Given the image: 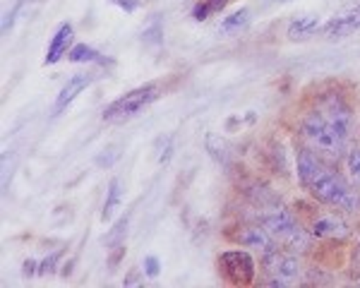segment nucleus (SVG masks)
<instances>
[{
    "mask_svg": "<svg viewBox=\"0 0 360 288\" xmlns=\"http://www.w3.org/2000/svg\"><path fill=\"white\" fill-rule=\"evenodd\" d=\"M295 166H298V178L307 192L315 197L317 202L327 204V207L341 209V212H356L358 209V192L338 176L336 171L327 166L322 156L315 151L298 149L295 154Z\"/></svg>",
    "mask_w": 360,
    "mask_h": 288,
    "instance_id": "obj_1",
    "label": "nucleus"
},
{
    "mask_svg": "<svg viewBox=\"0 0 360 288\" xmlns=\"http://www.w3.org/2000/svg\"><path fill=\"white\" fill-rule=\"evenodd\" d=\"M300 133H302V139L307 142V146H310L317 156L329 161V164L338 161L348 151V139L343 137V135L338 133L320 111H312L302 118Z\"/></svg>",
    "mask_w": 360,
    "mask_h": 288,
    "instance_id": "obj_2",
    "label": "nucleus"
},
{
    "mask_svg": "<svg viewBox=\"0 0 360 288\" xmlns=\"http://www.w3.org/2000/svg\"><path fill=\"white\" fill-rule=\"evenodd\" d=\"M159 96H161V87L156 85V82L137 87V89H132V92L123 94L120 99H116V101L103 111V120H108V123H123V120H130V118H135V115L142 113L144 108H149Z\"/></svg>",
    "mask_w": 360,
    "mask_h": 288,
    "instance_id": "obj_3",
    "label": "nucleus"
},
{
    "mask_svg": "<svg viewBox=\"0 0 360 288\" xmlns=\"http://www.w3.org/2000/svg\"><path fill=\"white\" fill-rule=\"evenodd\" d=\"M264 269L269 274L271 286H291L300 279V260L295 257V253H284V250H271L264 255Z\"/></svg>",
    "mask_w": 360,
    "mask_h": 288,
    "instance_id": "obj_4",
    "label": "nucleus"
},
{
    "mask_svg": "<svg viewBox=\"0 0 360 288\" xmlns=\"http://www.w3.org/2000/svg\"><path fill=\"white\" fill-rule=\"evenodd\" d=\"M218 266H221L223 276L236 286H248L255 279V260L248 250H228L218 257Z\"/></svg>",
    "mask_w": 360,
    "mask_h": 288,
    "instance_id": "obj_5",
    "label": "nucleus"
},
{
    "mask_svg": "<svg viewBox=\"0 0 360 288\" xmlns=\"http://www.w3.org/2000/svg\"><path fill=\"white\" fill-rule=\"evenodd\" d=\"M317 111L325 115V118L329 120V123L338 130V133L343 135V137L351 139V133H353V111H351V106L343 101V96H338V94H327V96H322V101H320V106H317Z\"/></svg>",
    "mask_w": 360,
    "mask_h": 288,
    "instance_id": "obj_6",
    "label": "nucleus"
},
{
    "mask_svg": "<svg viewBox=\"0 0 360 288\" xmlns=\"http://www.w3.org/2000/svg\"><path fill=\"white\" fill-rule=\"evenodd\" d=\"M259 223H262V226L267 228L271 235H276L281 243H284V240L289 238L291 233H295V230L300 228L293 214L286 212V209H279V207L269 209V212H264L262 217H259Z\"/></svg>",
    "mask_w": 360,
    "mask_h": 288,
    "instance_id": "obj_7",
    "label": "nucleus"
},
{
    "mask_svg": "<svg viewBox=\"0 0 360 288\" xmlns=\"http://www.w3.org/2000/svg\"><path fill=\"white\" fill-rule=\"evenodd\" d=\"M356 31H360V5L348 10V12L338 15V17L329 19L327 27L322 29V34H325L327 39L336 41V39H346V36L356 34Z\"/></svg>",
    "mask_w": 360,
    "mask_h": 288,
    "instance_id": "obj_8",
    "label": "nucleus"
},
{
    "mask_svg": "<svg viewBox=\"0 0 360 288\" xmlns=\"http://www.w3.org/2000/svg\"><path fill=\"white\" fill-rule=\"evenodd\" d=\"M238 240H240V245H245V248H250V250H259L262 255H267V253H271V250L279 248V243H276L279 238L271 235L262 223H259V226L243 228L238 233Z\"/></svg>",
    "mask_w": 360,
    "mask_h": 288,
    "instance_id": "obj_9",
    "label": "nucleus"
},
{
    "mask_svg": "<svg viewBox=\"0 0 360 288\" xmlns=\"http://www.w3.org/2000/svg\"><path fill=\"white\" fill-rule=\"evenodd\" d=\"M92 82H94V75H89V72H80V75H72L70 80H67V85L60 89L58 99H55L53 115H60L62 111H65V108L70 106V103L75 101V99L80 96V94L92 85Z\"/></svg>",
    "mask_w": 360,
    "mask_h": 288,
    "instance_id": "obj_10",
    "label": "nucleus"
},
{
    "mask_svg": "<svg viewBox=\"0 0 360 288\" xmlns=\"http://www.w3.org/2000/svg\"><path fill=\"white\" fill-rule=\"evenodd\" d=\"M72 39H75V29H72V24L62 22L60 27L55 29L53 39H51V44H49V51H46V58H44L46 65H55L60 58H65L67 53H70Z\"/></svg>",
    "mask_w": 360,
    "mask_h": 288,
    "instance_id": "obj_11",
    "label": "nucleus"
},
{
    "mask_svg": "<svg viewBox=\"0 0 360 288\" xmlns=\"http://www.w3.org/2000/svg\"><path fill=\"white\" fill-rule=\"evenodd\" d=\"M310 233L315 235V238H348L351 235V228H348V223L343 221V219H338L336 214H327V217H320L312 221V228Z\"/></svg>",
    "mask_w": 360,
    "mask_h": 288,
    "instance_id": "obj_12",
    "label": "nucleus"
},
{
    "mask_svg": "<svg viewBox=\"0 0 360 288\" xmlns=\"http://www.w3.org/2000/svg\"><path fill=\"white\" fill-rule=\"evenodd\" d=\"M317 31H320V17L317 15H300V17L291 19L286 34H289L291 41H305Z\"/></svg>",
    "mask_w": 360,
    "mask_h": 288,
    "instance_id": "obj_13",
    "label": "nucleus"
},
{
    "mask_svg": "<svg viewBox=\"0 0 360 288\" xmlns=\"http://www.w3.org/2000/svg\"><path fill=\"white\" fill-rule=\"evenodd\" d=\"M120 202H123V185H120L118 178H113L111 185H108V192H106V202H103V212H101L103 221H111V219L116 217V212L120 209Z\"/></svg>",
    "mask_w": 360,
    "mask_h": 288,
    "instance_id": "obj_14",
    "label": "nucleus"
},
{
    "mask_svg": "<svg viewBox=\"0 0 360 288\" xmlns=\"http://www.w3.org/2000/svg\"><path fill=\"white\" fill-rule=\"evenodd\" d=\"M205 146H207V151L212 154L214 161H218L221 166L231 164V151H228V144L223 142L218 135H214V133L207 135V137H205Z\"/></svg>",
    "mask_w": 360,
    "mask_h": 288,
    "instance_id": "obj_15",
    "label": "nucleus"
},
{
    "mask_svg": "<svg viewBox=\"0 0 360 288\" xmlns=\"http://www.w3.org/2000/svg\"><path fill=\"white\" fill-rule=\"evenodd\" d=\"M248 22H250V10L243 8V10H238V12L228 15V17L221 22L218 31H221V34H236V31H240L243 27H248Z\"/></svg>",
    "mask_w": 360,
    "mask_h": 288,
    "instance_id": "obj_16",
    "label": "nucleus"
},
{
    "mask_svg": "<svg viewBox=\"0 0 360 288\" xmlns=\"http://www.w3.org/2000/svg\"><path fill=\"white\" fill-rule=\"evenodd\" d=\"M67 58H70L72 62H103V56L98 53V51H94L92 46H87V44L72 46Z\"/></svg>",
    "mask_w": 360,
    "mask_h": 288,
    "instance_id": "obj_17",
    "label": "nucleus"
},
{
    "mask_svg": "<svg viewBox=\"0 0 360 288\" xmlns=\"http://www.w3.org/2000/svg\"><path fill=\"white\" fill-rule=\"evenodd\" d=\"M346 169H348V176H351L353 185L360 187V144L348 146V151H346Z\"/></svg>",
    "mask_w": 360,
    "mask_h": 288,
    "instance_id": "obj_18",
    "label": "nucleus"
},
{
    "mask_svg": "<svg viewBox=\"0 0 360 288\" xmlns=\"http://www.w3.org/2000/svg\"><path fill=\"white\" fill-rule=\"evenodd\" d=\"M228 3H231V0H202V3L195 5L192 15H195V19H207L209 15L218 12L221 8H226Z\"/></svg>",
    "mask_w": 360,
    "mask_h": 288,
    "instance_id": "obj_19",
    "label": "nucleus"
},
{
    "mask_svg": "<svg viewBox=\"0 0 360 288\" xmlns=\"http://www.w3.org/2000/svg\"><path fill=\"white\" fill-rule=\"evenodd\" d=\"M128 221H130V217H123V219H120L116 226H113L111 233H108L106 238H103V243H106V245H116L118 240H120V235L125 233V228H128Z\"/></svg>",
    "mask_w": 360,
    "mask_h": 288,
    "instance_id": "obj_20",
    "label": "nucleus"
},
{
    "mask_svg": "<svg viewBox=\"0 0 360 288\" xmlns=\"http://www.w3.org/2000/svg\"><path fill=\"white\" fill-rule=\"evenodd\" d=\"M144 269H147V276H151V279H154V276H159V260L156 257H147L144 260Z\"/></svg>",
    "mask_w": 360,
    "mask_h": 288,
    "instance_id": "obj_21",
    "label": "nucleus"
},
{
    "mask_svg": "<svg viewBox=\"0 0 360 288\" xmlns=\"http://www.w3.org/2000/svg\"><path fill=\"white\" fill-rule=\"evenodd\" d=\"M55 262H58V253H55V255H51L49 260H44V262H41V264H39V274H49V271H53Z\"/></svg>",
    "mask_w": 360,
    "mask_h": 288,
    "instance_id": "obj_22",
    "label": "nucleus"
},
{
    "mask_svg": "<svg viewBox=\"0 0 360 288\" xmlns=\"http://www.w3.org/2000/svg\"><path fill=\"white\" fill-rule=\"evenodd\" d=\"M24 274H27V276L39 274V271H36V262H34V260H27V262H24Z\"/></svg>",
    "mask_w": 360,
    "mask_h": 288,
    "instance_id": "obj_23",
    "label": "nucleus"
},
{
    "mask_svg": "<svg viewBox=\"0 0 360 288\" xmlns=\"http://www.w3.org/2000/svg\"><path fill=\"white\" fill-rule=\"evenodd\" d=\"M276 3H291V0H276Z\"/></svg>",
    "mask_w": 360,
    "mask_h": 288,
    "instance_id": "obj_24",
    "label": "nucleus"
}]
</instances>
